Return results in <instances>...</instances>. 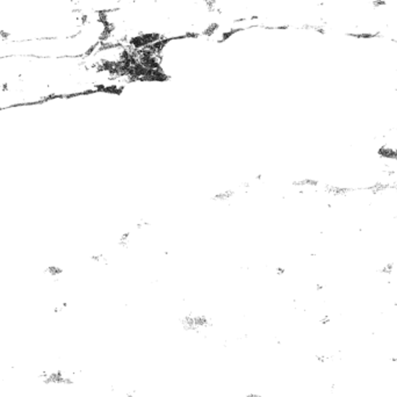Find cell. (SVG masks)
<instances>
[{"mask_svg":"<svg viewBox=\"0 0 397 397\" xmlns=\"http://www.w3.org/2000/svg\"><path fill=\"white\" fill-rule=\"evenodd\" d=\"M39 379L47 386H71L73 384V380L65 375L63 371H52V372H45L43 371L39 375Z\"/></svg>","mask_w":397,"mask_h":397,"instance_id":"6da1fadb","label":"cell"}]
</instances>
